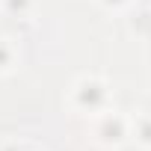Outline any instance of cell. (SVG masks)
<instances>
[{"label": "cell", "instance_id": "6", "mask_svg": "<svg viewBox=\"0 0 151 151\" xmlns=\"http://www.w3.org/2000/svg\"><path fill=\"white\" fill-rule=\"evenodd\" d=\"M104 3H110V6H124L127 0H104Z\"/></svg>", "mask_w": 151, "mask_h": 151}, {"label": "cell", "instance_id": "1", "mask_svg": "<svg viewBox=\"0 0 151 151\" xmlns=\"http://www.w3.org/2000/svg\"><path fill=\"white\" fill-rule=\"evenodd\" d=\"M74 104H77L80 110H101L107 104V86L101 80H80L77 86H74Z\"/></svg>", "mask_w": 151, "mask_h": 151}, {"label": "cell", "instance_id": "5", "mask_svg": "<svg viewBox=\"0 0 151 151\" xmlns=\"http://www.w3.org/2000/svg\"><path fill=\"white\" fill-rule=\"evenodd\" d=\"M27 3H30V0H6V6L15 12V9H27Z\"/></svg>", "mask_w": 151, "mask_h": 151}, {"label": "cell", "instance_id": "3", "mask_svg": "<svg viewBox=\"0 0 151 151\" xmlns=\"http://www.w3.org/2000/svg\"><path fill=\"white\" fill-rule=\"evenodd\" d=\"M133 130H136V136H139L142 145H151V119H148V116L139 119V122L133 124Z\"/></svg>", "mask_w": 151, "mask_h": 151}, {"label": "cell", "instance_id": "4", "mask_svg": "<svg viewBox=\"0 0 151 151\" xmlns=\"http://www.w3.org/2000/svg\"><path fill=\"white\" fill-rule=\"evenodd\" d=\"M9 65H12V47L6 39H0V71H9Z\"/></svg>", "mask_w": 151, "mask_h": 151}, {"label": "cell", "instance_id": "2", "mask_svg": "<svg viewBox=\"0 0 151 151\" xmlns=\"http://www.w3.org/2000/svg\"><path fill=\"white\" fill-rule=\"evenodd\" d=\"M124 136H127V122L124 119H119V116H104L101 119V124H98V139L101 142H107V145L113 142L116 145Z\"/></svg>", "mask_w": 151, "mask_h": 151}, {"label": "cell", "instance_id": "7", "mask_svg": "<svg viewBox=\"0 0 151 151\" xmlns=\"http://www.w3.org/2000/svg\"><path fill=\"white\" fill-rule=\"evenodd\" d=\"M3 151H24V148H21V145H15V142H12V145H6V148H3Z\"/></svg>", "mask_w": 151, "mask_h": 151}]
</instances>
